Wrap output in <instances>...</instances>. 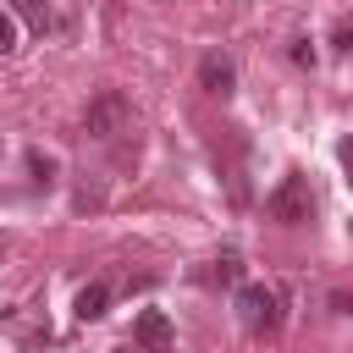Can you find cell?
Instances as JSON below:
<instances>
[{"label": "cell", "instance_id": "obj_1", "mask_svg": "<svg viewBox=\"0 0 353 353\" xmlns=\"http://www.w3.org/2000/svg\"><path fill=\"white\" fill-rule=\"evenodd\" d=\"M127 116H132L127 94H121V88H105V94L88 99V110H83V132H88V138H116V132L127 127Z\"/></svg>", "mask_w": 353, "mask_h": 353}, {"label": "cell", "instance_id": "obj_2", "mask_svg": "<svg viewBox=\"0 0 353 353\" xmlns=\"http://www.w3.org/2000/svg\"><path fill=\"white\" fill-rule=\"evenodd\" d=\"M309 210H314V199H309V182L292 171V176H281V188L265 199V215L270 221H281V226H303L309 221Z\"/></svg>", "mask_w": 353, "mask_h": 353}, {"label": "cell", "instance_id": "obj_3", "mask_svg": "<svg viewBox=\"0 0 353 353\" xmlns=\"http://www.w3.org/2000/svg\"><path fill=\"white\" fill-rule=\"evenodd\" d=\"M237 314H243V325H248L254 336H276V325H281V303H276V292L259 287V281H248V287L237 292Z\"/></svg>", "mask_w": 353, "mask_h": 353}, {"label": "cell", "instance_id": "obj_4", "mask_svg": "<svg viewBox=\"0 0 353 353\" xmlns=\"http://www.w3.org/2000/svg\"><path fill=\"white\" fill-rule=\"evenodd\" d=\"M132 342L149 347V353H165V347H171V320H165L160 309H143V314L132 320Z\"/></svg>", "mask_w": 353, "mask_h": 353}, {"label": "cell", "instance_id": "obj_5", "mask_svg": "<svg viewBox=\"0 0 353 353\" xmlns=\"http://www.w3.org/2000/svg\"><path fill=\"white\" fill-rule=\"evenodd\" d=\"M199 83H204V94H221V99H226V94H232V83H237V72H232V61H226V55H215V50H210V55L199 61Z\"/></svg>", "mask_w": 353, "mask_h": 353}, {"label": "cell", "instance_id": "obj_6", "mask_svg": "<svg viewBox=\"0 0 353 353\" xmlns=\"http://www.w3.org/2000/svg\"><path fill=\"white\" fill-rule=\"evenodd\" d=\"M105 303H110V287H105V281H88V287L77 292V303H72V314H77V320L88 325V320H99V314H105Z\"/></svg>", "mask_w": 353, "mask_h": 353}, {"label": "cell", "instance_id": "obj_7", "mask_svg": "<svg viewBox=\"0 0 353 353\" xmlns=\"http://www.w3.org/2000/svg\"><path fill=\"white\" fill-rule=\"evenodd\" d=\"M11 11H17L33 33H44V28H50V6H44V0H11Z\"/></svg>", "mask_w": 353, "mask_h": 353}, {"label": "cell", "instance_id": "obj_8", "mask_svg": "<svg viewBox=\"0 0 353 353\" xmlns=\"http://www.w3.org/2000/svg\"><path fill=\"white\" fill-rule=\"evenodd\" d=\"M210 281H221V287H237V281H243V259H237V254H221V259L210 265Z\"/></svg>", "mask_w": 353, "mask_h": 353}, {"label": "cell", "instance_id": "obj_9", "mask_svg": "<svg viewBox=\"0 0 353 353\" xmlns=\"http://www.w3.org/2000/svg\"><path fill=\"white\" fill-rule=\"evenodd\" d=\"M28 171H33V182H44V188L55 182V160H50L44 149H28Z\"/></svg>", "mask_w": 353, "mask_h": 353}, {"label": "cell", "instance_id": "obj_10", "mask_svg": "<svg viewBox=\"0 0 353 353\" xmlns=\"http://www.w3.org/2000/svg\"><path fill=\"white\" fill-rule=\"evenodd\" d=\"M331 44H336V50H353V11H347V17H336V28H331Z\"/></svg>", "mask_w": 353, "mask_h": 353}, {"label": "cell", "instance_id": "obj_11", "mask_svg": "<svg viewBox=\"0 0 353 353\" xmlns=\"http://www.w3.org/2000/svg\"><path fill=\"white\" fill-rule=\"evenodd\" d=\"M17 33H22V28H17V11H11V17L0 22V50H17Z\"/></svg>", "mask_w": 353, "mask_h": 353}, {"label": "cell", "instance_id": "obj_12", "mask_svg": "<svg viewBox=\"0 0 353 353\" xmlns=\"http://www.w3.org/2000/svg\"><path fill=\"white\" fill-rule=\"evenodd\" d=\"M292 61H298V66H314V50H309V39H298V44H292Z\"/></svg>", "mask_w": 353, "mask_h": 353}, {"label": "cell", "instance_id": "obj_13", "mask_svg": "<svg viewBox=\"0 0 353 353\" xmlns=\"http://www.w3.org/2000/svg\"><path fill=\"white\" fill-rule=\"evenodd\" d=\"M336 160H342V171H347V182H353V138H342V149H336Z\"/></svg>", "mask_w": 353, "mask_h": 353}]
</instances>
